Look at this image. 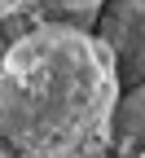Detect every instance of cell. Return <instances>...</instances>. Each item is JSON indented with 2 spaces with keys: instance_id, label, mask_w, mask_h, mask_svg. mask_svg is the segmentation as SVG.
<instances>
[{
  "instance_id": "cell-1",
  "label": "cell",
  "mask_w": 145,
  "mask_h": 158,
  "mask_svg": "<svg viewBox=\"0 0 145 158\" xmlns=\"http://www.w3.org/2000/svg\"><path fill=\"white\" fill-rule=\"evenodd\" d=\"M119 110V70L106 40L44 22L0 62V136L31 158H79L106 141Z\"/></svg>"
},
{
  "instance_id": "cell-2",
  "label": "cell",
  "mask_w": 145,
  "mask_h": 158,
  "mask_svg": "<svg viewBox=\"0 0 145 158\" xmlns=\"http://www.w3.org/2000/svg\"><path fill=\"white\" fill-rule=\"evenodd\" d=\"M53 5H70V9H92L97 0H53Z\"/></svg>"
},
{
  "instance_id": "cell-3",
  "label": "cell",
  "mask_w": 145,
  "mask_h": 158,
  "mask_svg": "<svg viewBox=\"0 0 145 158\" xmlns=\"http://www.w3.org/2000/svg\"><path fill=\"white\" fill-rule=\"evenodd\" d=\"M141 158H145V154H141Z\"/></svg>"
}]
</instances>
